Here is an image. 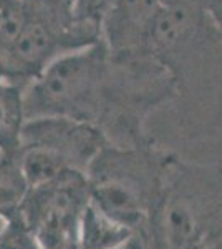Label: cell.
Instances as JSON below:
<instances>
[{
    "instance_id": "cell-1",
    "label": "cell",
    "mask_w": 222,
    "mask_h": 249,
    "mask_svg": "<svg viewBox=\"0 0 222 249\" xmlns=\"http://www.w3.org/2000/svg\"><path fill=\"white\" fill-rule=\"evenodd\" d=\"M106 71L103 42L56 57L23 88L27 120L38 116H71L90 105Z\"/></svg>"
},
{
    "instance_id": "cell-13",
    "label": "cell",
    "mask_w": 222,
    "mask_h": 249,
    "mask_svg": "<svg viewBox=\"0 0 222 249\" xmlns=\"http://www.w3.org/2000/svg\"><path fill=\"white\" fill-rule=\"evenodd\" d=\"M163 7H172V5H194L207 12L216 20L217 27L222 22V2L221 0H159Z\"/></svg>"
},
{
    "instance_id": "cell-12",
    "label": "cell",
    "mask_w": 222,
    "mask_h": 249,
    "mask_svg": "<svg viewBox=\"0 0 222 249\" xmlns=\"http://www.w3.org/2000/svg\"><path fill=\"white\" fill-rule=\"evenodd\" d=\"M113 0H75L73 17L76 20L102 23Z\"/></svg>"
},
{
    "instance_id": "cell-9",
    "label": "cell",
    "mask_w": 222,
    "mask_h": 249,
    "mask_svg": "<svg viewBox=\"0 0 222 249\" xmlns=\"http://www.w3.org/2000/svg\"><path fill=\"white\" fill-rule=\"evenodd\" d=\"M0 249H43L35 232L23 221H9L0 236Z\"/></svg>"
},
{
    "instance_id": "cell-18",
    "label": "cell",
    "mask_w": 222,
    "mask_h": 249,
    "mask_svg": "<svg viewBox=\"0 0 222 249\" xmlns=\"http://www.w3.org/2000/svg\"><path fill=\"white\" fill-rule=\"evenodd\" d=\"M3 155H5V153H3V151H2V150H0V158H2V156H3Z\"/></svg>"
},
{
    "instance_id": "cell-10",
    "label": "cell",
    "mask_w": 222,
    "mask_h": 249,
    "mask_svg": "<svg viewBox=\"0 0 222 249\" xmlns=\"http://www.w3.org/2000/svg\"><path fill=\"white\" fill-rule=\"evenodd\" d=\"M164 224H166L164 228H166L169 238L176 244L186 243L194 231V223H192L191 214H189L188 210L181 208L179 204L169 208L166 216H164Z\"/></svg>"
},
{
    "instance_id": "cell-4",
    "label": "cell",
    "mask_w": 222,
    "mask_h": 249,
    "mask_svg": "<svg viewBox=\"0 0 222 249\" xmlns=\"http://www.w3.org/2000/svg\"><path fill=\"white\" fill-rule=\"evenodd\" d=\"M102 136L93 126L71 116H38L23 126L22 144H45L80 168L100 150Z\"/></svg>"
},
{
    "instance_id": "cell-5",
    "label": "cell",
    "mask_w": 222,
    "mask_h": 249,
    "mask_svg": "<svg viewBox=\"0 0 222 249\" xmlns=\"http://www.w3.org/2000/svg\"><path fill=\"white\" fill-rule=\"evenodd\" d=\"M161 7L159 0H113L102 22L103 42L120 53L149 47Z\"/></svg>"
},
{
    "instance_id": "cell-8",
    "label": "cell",
    "mask_w": 222,
    "mask_h": 249,
    "mask_svg": "<svg viewBox=\"0 0 222 249\" xmlns=\"http://www.w3.org/2000/svg\"><path fill=\"white\" fill-rule=\"evenodd\" d=\"M126 239V226L104 214L91 199L82 223V246L85 249H116Z\"/></svg>"
},
{
    "instance_id": "cell-15",
    "label": "cell",
    "mask_w": 222,
    "mask_h": 249,
    "mask_svg": "<svg viewBox=\"0 0 222 249\" xmlns=\"http://www.w3.org/2000/svg\"><path fill=\"white\" fill-rule=\"evenodd\" d=\"M2 58H3V45L0 40V82H3V70H2Z\"/></svg>"
},
{
    "instance_id": "cell-3",
    "label": "cell",
    "mask_w": 222,
    "mask_h": 249,
    "mask_svg": "<svg viewBox=\"0 0 222 249\" xmlns=\"http://www.w3.org/2000/svg\"><path fill=\"white\" fill-rule=\"evenodd\" d=\"M68 27L30 7V17L23 29L3 48V83L25 88L56 57L73 52L68 40Z\"/></svg>"
},
{
    "instance_id": "cell-11",
    "label": "cell",
    "mask_w": 222,
    "mask_h": 249,
    "mask_svg": "<svg viewBox=\"0 0 222 249\" xmlns=\"http://www.w3.org/2000/svg\"><path fill=\"white\" fill-rule=\"evenodd\" d=\"M23 2L63 27H68L73 20L75 0H23Z\"/></svg>"
},
{
    "instance_id": "cell-16",
    "label": "cell",
    "mask_w": 222,
    "mask_h": 249,
    "mask_svg": "<svg viewBox=\"0 0 222 249\" xmlns=\"http://www.w3.org/2000/svg\"><path fill=\"white\" fill-rule=\"evenodd\" d=\"M7 224H9V221H7L5 218H3L2 214H0V236H2L3 230H5V228H7Z\"/></svg>"
},
{
    "instance_id": "cell-2",
    "label": "cell",
    "mask_w": 222,
    "mask_h": 249,
    "mask_svg": "<svg viewBox=\"0 0 222 249\" xmlns=\"http://www.w3.org/2000/svg\"><path fill=\"white\" fill-rule=\"evenodd\" d=\"M91 201V184L82 168H67L50 183L32 188L20 221L38 238L43 249L82 246V223Z\"/></svg>"
},
{
    "instance_id": "cell-7",
    "label": "cell",
    "mask_w": 222,
    "mask_h": 249,
    "mask_svg": "<svg viewBox=\"0 0 222 249\" xmlns=\"http://www.w3.org/2000/svg\"><path fill=\"white\" fill-rule=\"evenodd\" d=\"M30 193L32 186L17 155H3L0 158V214L7 221L20 219Z\"/></svg>"
},
{
    "instance_id": "cell-17",
    "label": "cell",
    "mask_w": 222,
    "mask_h": 249,
    "mask_svg": "<svg viewBox=\"0 0 222 249\" xmlns=\"http://www.w3.org/2000/svg\"><path fill=\"white\" fill-rule=\"evenodd\" d=\"M222 2V0H221ZM219 30H221V35H222V22H221V25H219Z\"/></svg>"
},
{
    "instance_id": "cell-6",
    "label": "cell",
    "mask_w": 222,
    "mask_h": 249,
    "mask_svg": "<svg viewBox=\"0 0 222 249\" xmlns=\"http://www.w3.org/2000/svg\"><path fill=\"white\" fill-rule=\"evenodd\" d=\"M17 158L32 188L50 183L67 168L73 166L65 155L45 144H22Z\"/></svg>"
},
{
    "instance_id": "cell-14",
    "label": "cell",
    "mask_w": 222,
    "mask_h": 249,
    "mask_svg": "<svg viewBox=\"0 0 222 249\" xmlns=\"http://www.w3.org/2000/svg\"><path fill=\"white\" fill-rule=\"evenodd\" d=\"M15 2H18V0H0V12H3L5 9H9V7L14 5Z\"/></svg>"
}]
</instances>
